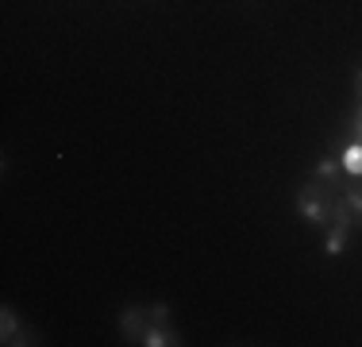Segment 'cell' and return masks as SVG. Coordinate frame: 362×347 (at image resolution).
I'll return each instance as SVG.
<instances>
[{"mask_svg": "<svg viewBox=\"0 0 362 347\" xmlns=\"http://www.w3.org/2000/svg\"><path fill=\"white\" fill-rule=\"evenodd\" d=\"M339 197V189L332 186V181H320L313 178L308 186L297 189V216L305 224H313V228H327V220H332V201Z\"/></svg>", "mask_w": 362, "mask_h": 347, "instance_id": "1", "label": "cell"}, {"mask_svg": "<svg viewBox=\"0 0 362 347\" xmlns=\"http://www.w3.org/2000/svg\"><path fill=\"white\" fill-rule=\"evenodd\" d=\"M151 305H127L119 312V336H124L127 343H143L146 328H151Z\"/></svg>", "mask_w": 362, "mask_h": 347, "instance_id": "2", "label": "cell"}, {"mask_svg": "<svg viewBox=\"0 0 362 347\" xmlns=\"http://www.w3.org/2000/svg\"><path fill=\"white\" fill-rule=\"evenodd\" d=\"M0 340H4L8 347H20V343H39V336L31 332L28 324H20L16 309L4 305V312H0Z\"/></svg>", "mask_w": 362, "mask_h": 347, "instance_id": "3", "label": "cell"}, {"mask_svg": "<svg viewBox=\"0 0 362 347\" xmlns=\"http://www.w3.org/2000/svg\"><path fill=\"white\" fill-rule=\"evenodd\" d=\"M177 343H185V340L177 336V328H170V320H154L143 336V347H177Z\"/></svg>", "mask_w": 362, "mask_h": 347, "instance_id": "4", "label": "cell"}, {"mask_svg": "<svg viewBox=\"0 0 362 347\" xmlns=\"http://www.w3.org/2000/svg\"><path fill=\"white\" fill-rule=\"evenodd\" d=\"M339 166H343V174H351V178H362V143L351 139V143L343 147V151H339Z\"/></svg>", "mask_w": 362, "mask_h": 347, "instance_id": "5", "label": "cell"}, {"mask_svg": "<svg viewBox=\"0 0 362 347\" xmlns=\"http://www.w3.org/2000/svg\"><path fill=\"white\" fill-rule=\"evenodd\" d=\"M347 228H335V224H327V236H324V255L327 258H339L343 251H347Z\"/></svg>", "mask_w": 362, "mask_h": 347, "instance_id": "6", "label": "cell"}, {"mask_svg": "<svg viewBox=\"0 0 362 347\" xmlns=\"http://www.w3.org/2000/svg\"><path fill=\"white\" fill-rule=\"evenodd\" d=\"M327 224H335V228H347L351 232V224H355V212H351V205H347V197H343V189H339V197L332 201V220Z\"/></svg>", "mask_w": 362, "mask_h": 347, "instance_id": "7", "label": "cell"}, {"mask_svg": "<svg viewBox=\"0 0 362 347\" xmlns=\"http://www.w3.org/2000/svg\"><path fill=\"white\" fill-rule=\"evenodd\" d=\"M339 159H320L316 162V178L320 181H332V186H339Z\"/></svg>", "mask_w": 362, "mask_h": 347, "instance_id": "8", "label": "cell"}, {"mask_svg": "<svg viewBox=\"0 0 362 347\" xmlns=\"http://www.w3.org/2000/svg\"><path fill=\"white\" fill-rule=\"evenodd\" d=\"M343 197H347L355 220H362V186H358V181H355V186H343Z\"/></svg>", "mask_w": 362, "mask_h": 347, "instance_id": "9", "label": "cell"}, {"mask_svg": "<svg viewBox=\"0 0 362 347\" xmlns=\"http://www.w3.org/2000/svg\"><path fill=\"white\" fill-rule=\"evenodd\" d=\"M151 320H170V305H166V301H154V305H151Z\"/></svg>", "mask_w": 362, "mask_h": 347, "instance_id": "10", "label": "cell"}, {"mask_svg": "<svg viewBox=\"0 0 362 347\" xmlns=\"http://www.w3.org/2000/svg\"><path fill=\"white\" fill-rule=\"evenodd\" d=\"M351 135H355V143H362V108L351 116Z\"/></svg>", "mask_w": 362, "mask_h": 347, "instance_id": "11", "label": "cell"}, {"mask_svg": "<svg viewBox=\"0 0 362 347\" xmlns=\"http://www.w3.org/2000/svg\"><path fill=\"white\" fill-rule=\"evenodd\" d=\"M355 89H358V97H362V69L355 74Z\"/></svg>", "mask_w": 362, "mask_h": 347, "instance_id": "12", "label": "cell"}, {"mask_svg": "<svg viewBox=\"0 0 362 347\" xmlns=\"http://www.w3.org/2000/svg\"><path fill=\"white\" fill-rule=\"evenodd\" d=\"M355 181H358V186H362V178H355Z\"/></svg>", "mask_w": 362, "mask_h": 347, "instance_id": "13", "label": "cell"}]
</instances>
